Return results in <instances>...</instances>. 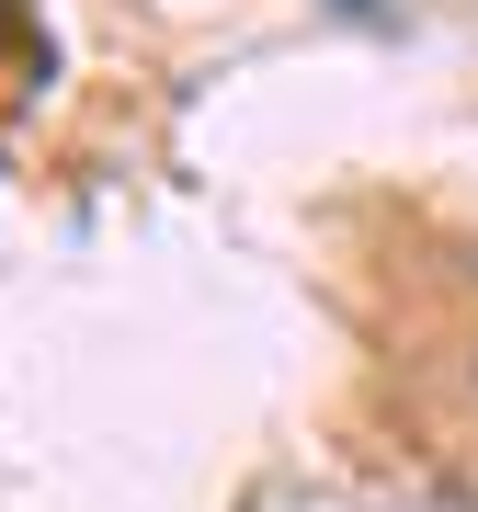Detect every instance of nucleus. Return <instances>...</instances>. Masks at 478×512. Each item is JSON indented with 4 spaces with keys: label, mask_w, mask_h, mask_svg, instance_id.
<instances>
[]
</instances>
